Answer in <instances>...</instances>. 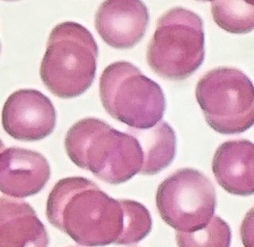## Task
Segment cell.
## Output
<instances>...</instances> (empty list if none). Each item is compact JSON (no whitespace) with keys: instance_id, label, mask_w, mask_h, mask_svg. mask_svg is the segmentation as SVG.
Wrapping results in <instances>:
<instances>
[{"instance_id":"obj_15","label":"cell","mask_w":254,"mask_h":247,"mask_svg":"<svg viewBox=\"0 0 254 247\" xmlns=\"http://www.w3.org/2000/svg\"><path fill=\"white\" fill-rule=\"evenodd\" d=\"M178 247H230L231 230L219 216H213L208 225L190 233L177 232Z\"/></svg>"},{"instance_id":"obj_7","label":"cell","mask_w":254,"mask_h":247,"mask_svg":"<svg viewBox=\"0 0 254 247\" xmlns=\"http://www.w3.org/2000/svg\"><path fill=\"white\" fill-rule=\"evenodd\" d=\"M156 204L162 220L177 232L190 233L208 225L216 208L214 185L205 174L181 169L161 182Z\"/></svg>"},{"instance_id":"obj_14","label":"cell","mask_w":254,"mask_h":247,"mask_svg":"<svg viewBox=\"0 0 254 247\" xmlns=\"http://www.w3.org/2000/svg\"><path fill=\"white\" fill-rule=\"evenodd\" d=\"M211 14L214 22L230 34H248L254 30V2L214 1Z\"/></svg>"},{"instance_id":"obj_8","label":"cell","mask_w":254,"mask_h":247,"mask_svg":"<svg viewBox=\"0 0 254 247\" xmlns=\"http://www.w3.org/2000/svg\"><path fill=\"white\" fill-rule=\"evenodd\" d=\"M56 121L55 108L50 99L36 90L15 91L2 108L3 129L18 141L43 140L54 132Z\"/></svg>"},{"instance_id":"obj_11","label":"cell","mask_w":254,"mask_h":247,"mask_svg":"<svg viewBox=\"0 0 254 247\" xmlns=\"http://www.w3.org/2000/svg\"><path fill=\"white\" fill-rule=\"evenodd\" d=\"M254 147L247 140L229 141L218 147L212 171L218 185L229 194L250 196L254 192Z\"/></svg>"},{"instance_id":"obj_4","label":"cell","mask_w":254,"mask_h":247,"mask_svg":"<svg viewBox=\"0 0 254 247\" xmlns=\"http://www.w3.org/2000/svg\"><path fill=\"white\" fill-rule=\"evenodd\" d=\"M204 56L202 18L180 6L164 13L147 49V62L155 73L170 80H183L196 71Z\"/></svg>"},{"instance_id":"obj_16","label":"cell","mask_w":254,"mask_h":247,"mask_svg":"<svg viewBox=\"0 0 254 247\" xmlns=\"http://www.w3.org/2000/svg\"><path fill=\"white\" fill-rule=\"evenodd\" d=\"M4 149H5V145H4L2 141L0 140V153H2Z\"/></svg>"},{"instance_id":"obj_5","label":"cell","mask_w":254,"mask_h":247,"mask_svg":"<svg viewBox=\"0 0 254 247\" xmlns=\"http://www.w3.org/2000/svg\"><path fill=\"white\" fill-rule=\"evenodd\" d=\"M99 95L111 117L135 130L151 129L164 117V91L129 62H115L103 70Z\"/></svg>"},{"instance_id":"obj_12","label":"cell","mask_w":254,"mask_h":247,"mask_svg":"<svg viewBox=\"0 0 254 247\" xmlns=\"http://www.w3.org/2000/svg\"><path fill=\"white\" fill-rule=\"evenodd\" d=\"M49 244L47 231L30 204L0 197V247H48Z\"/></svg>"},{"instance_id":"obj_18","label":"cell","mask_w":254,"mask_h":247,"mask_svg":"<svg viewBox=\"0 0 254 247\" xmlns=\"http://www.w3.org/2000/svg\"></svg>"},{"instance_id":"obj_10","label":"cell","mask_w":254,"mask_h":247,"mask_svg":"<svg viewBox=\"0 0 254 247\" xmlns=\"http://www.w3.org/2000/svg\"><path fill=\"white\" fill-rule=\"evenodd\" d=\"M46 157L35 150L9 148L0 153V192L13 198L39 193L50 178Z\"/></svg>"},{"instance_id":"obj_3","label":"cell","mask_w":254,"mask_h":247,"mask_svg":"<svg viewBox=\"0 0 254 247\" xmlns=\"http://www.w3.org/2000/svg\"><path fill=\"white\" fill-rule=\"evenodd\" d=\"M98 54L87 28L74 22L58 24L50 33L40 67L42 83L57 97H78L93 83Z\"/></svg>"},{"instance_id":"obj_2","label":"cell","mask_w":254,"mask_h":247,"mask_svg":"<svg viewBox=\"0 0 254 247\" xmlns=\"http://www.w3.org/2000/svg\"><path fill=\"white\" fill-rule=\"evenodd\" d=\"M67 156L79 168L108 184L119 185L140 174L144 163L141 144L95 117L82 119L67 131Z\"/></svg>"},{"instance_id":"obj_9","label":"cell","mask_w":254,"mask_h":247,"mask_svg":"<svg viewBox=\"0 0 254 247\" xmlns=\"http://www.w3.org/2000/svg\"><path fill=\"white\" fill-rule=\"evenodd\" d=\"M149 22L145 4L136 0H111L99 6L95 14V29L111 47L127 49L145 36Z\"/></svg>"},{"instance_id":"obj_6","label":"cell","mask_w":254,"mask_h":247,"mask_svg":"<svg viewBox=\"0 0 254 247\" xmlns=\"http://www.w3.org/2000/svg\"><path fill=\"white\" fill-rule=\"evenodd\" d=\"M195 98L217 133L238 134L254 125V86L240 70L221 67L207 71L197 83Z\"/></svg>"},{"instance_id":"obj_17","label":"cell","mask_w":254,"mask_h":247,"mask_svg":"<svg viewBox=\"0 0 254 247\" xmlns=\"http://www.w3.org/2000/svg\"><path fill=\"white\" fill-rule=\"evenodd\" d=\"M0 50H1V46H0Z\"/></svg>"},{"instance_id":"obj_1","label":"cell","mask_w":254,"mask_h":247,"mask_svg":"<svg viewBox=\"0 0 254 247\" xmlns=\"http://www.w3.org/2000/svg\"><path fill=\"white\" fill-rule=\"evenodd\" d=\"M52 225L83 247L133 245L152 230L149 210L139 202L116 200L83 177L56 183L46 203Z\"/></svg>"},{"instance_id":"obj_13","label":"cell","mask_w":254,"mask_h":247,"mask_svg":"<svg viewBox=\"0 0 254 247\" xmlns=\"http://www.w3.org/2000/svg\"><path fill=\"white\" fill-rule=\"evenodd\" d=\"M134 133L144 153L140 174L154 175L171 164L177 153V136L168 123L161 121L151 129L135 130Z\"/></svg>"}]
</instances>
